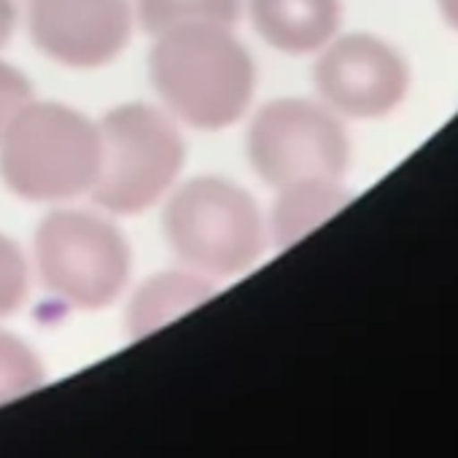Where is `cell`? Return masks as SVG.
<instances>
[{
	"instance_id": "e0dca14e",
	"label": "cell",
	"mask_w": 458,
	"mask_h": 458,
	"mask_svg": "<svg viewBox=\"0 0 458 458\" xmlns=\"http://www.w3.org/2000/svg\"><path fill=\"white\" fill-rule=\"evenodd\" d=\"M437 6H439L442 20L458 33V0H437Z\"/></svg>"
},
{
	"instance_id": "ba28073f",
	"label": "cell",
	"mask_w": 458,
	"mask_h": 458,
	"mask_svg": "<svg viewBox=\"0 0 458 458\" xmlns=\"http://www.w3.org/2000/svg\"><path fill=\"white\" fill-rule=\"evenodd\" d=\"M30 33L65 68H103L132 36V6L130 0H30Z\"/></svg>"
},
{
	"instance_id": "7a4b0ae2",
	"label": "cell",
	"mask_w": 458,
	"mask_h": 458,
	"mask_svg": "<svg viewBox=\"0 0 458 458\" xmlns=\"http://www.w3.org/2000/svg\"><path fill=\"white\" fill-rule=\"evenodd\" d=\"M100 173V127L63 103H30L0 138V178L30 202L92 194Z\"/></svg>"
},
{
	"instance_id": "9c48e42d",
	"label": "cell",
	"mask_w": 458,
	"mask_h": 458,
	"mask_svg": "<svg viewBox=\"0 0 458 458\" xmlns=\"http://www.w3.org/2000/svg\"><path fill=\"white\" fill-rule=\"evenodd\" d=\"M257 33L284 55H316L340 30V0H249Z\"/></svg>"
},
{
	"instance_id": "277c9868",
	"label": "cell",
	"mask_w": 458,
	"mask_h": 458,
	"mask_svg": "<svg viewBox=\"0 0 458 458\" xmlns=\"http://www.w3.org/2000/svg\"><path fill=\"white\" fill-rule=\"evenodd\" d=\"M100 173L92 189L98 205L111 213H143L175 183L186 146L170 114L127 103L100 122Z\"/></svg>"
},
{
	"instance_id": "30bf717a",
	"label": "cell",
	"mask_w": 458,
	"mask_h": 458,
	"mask_svg": "<svg viewBox=\"0 0 458 458\" xmlns=\"http://www.w3.org/2000/svg\"><path fill=\"white\" fill-rule=\"evenodd\" d=\"M348 202L351 191L343 186V181H302L284 186L278 189V199L273 205L267 235L278 249H289Z\"/></svg>"
},
{
	"instance_id": "8992f818",
	"label": "cell",
	"mask_w": 458,
	"mask_h": 458,
	"mask_svg": "<svg viewBox=\"0 0 458 458\" xmlns=\"http://www.w3.org/2000/svg\"><path fill=\"white\" fill-rule=\"evenodd\" d=\"M254 170L276 189L302 181H343L351 140L343 119L316 100L281 98L259 108L249 130Z\"/></svg>"
},
{
	"instance_id": "6da1fadb",
	"label": "cell",
	"mask_w": 458,
	"mask_h": 458,
	"mask_svg": "<svg viewBox=\"0 0 458 458\" xmlns=\"http://www.w3.org/2000/svg\"><path fill=\"white\" fill-rule=\"evenodd\" d=\"M154 38L151 84L170 116L197 130H224L249 111L257 68L233 28L189 25Z\"/></svg>"
},
{
	"instance_id": "3957f363",
	"label": "cell",
	"mask_w": 458,
	"mask_h": 458,
	"mask_svg": "<svg viewBox=\"0 0 458 458\" xmlns=\"http://www.w3.org/2000/svg\"><path fill=\"white\" fill-rule=\"evenodd\" d=\"M165 238L189 270L205 278H229L262 257L267 226L243 186L221 175H199L167 197Z\"/></svg>"
},
{
	"instance_id": "4fadbf2b",
	"label": "cell",
	"mask_w": 458,
	"mask_h": 458,
	"mask_svg": "<svg viewBox=\"0 0 458 458\" xmlns=\"http://www.w3.org/2000/svg\"><path fill=\"white\" fill-rule=\"evenodd\" d=\"M44 380L41 361L14 335L0 332V404L30 394Z\"/></svg>"
},
{
	"instance_id": "52a82bcc",
	"label": "cell",
	"mask_w": 458,
	"mask_h": 458,
	"mask_svg": "<svg viewBox=\"0 0 458 458\" xmlns=\"http://www.w3.org/2000/svg\"><path fill=\"white\" fill-rule=\"evenodd\" d=\"M321 103L337 116L383 119L396 111L410 89L404 57L383 38L369 33L335 36L313 71Z\"/></svg>"
},
{
	"instance_id": "9a60e30c",
	"label": "cell",
	"mask_w": 458,
	"mask_h": 458,
	"mask_svg": "<svg viewBox=\"0 0 458 458\" xmlns=\"http://www.w3.org/2000/svg\"><path fill=\"white\" fill-rule=\"evenodd\" d=\"M33 103L30 79L9 63H0V138L20 119V114Z\"/></svg>"
},
{
	"instance_id": "5b68a950",
	"label": "cell",
	"mask_w": 458,
	"mask_h": 458,
	"mask_svg": "<svg viewBox=\"0 0 458 458\" xmlns=\"http://www.w3.org/2000/svg\"><path fill=\"white\" fill-rule=\"evenodd\" d=\"M130 246L122 229L87 210H55L36 233L41 284L84 310L111 305L130 278Z\"/></svg>"
},
{
	"instance_id": "5bb4252c",
	"label": "cell",
	"mask_w": 458,
	"mask_h": 458,
	"mask_svg": "<svg viewBox=\"0 0 458 458\" xmlns=\"http://www.w3.org/2000/svg\"><path fill=\"white\" fill-rule=\"evenodd\" d=\"M28 259L17 241L0 235V318L12 316L28 297Z\"/></svg>"
},
{
	"instance_id": "7c38bea8",
	"label": "cell",
	"mask_w": 458,
	"mask_h": 458,
	"mask_svg": "<svg viewBox=\"0 0 458 458\" xmlns=\"http://www.w3.org/2000/svg\"><path fill=\"white\" fill-rule=\"evenodd\" d=\"M241 9L243 0H138V20L146 33L162 36L189 25L233 28Z\"/></svg>"
},
{
	"instance_id": "8fae6325",
	"label": "cell",
	"mask_w": 458,
	"mask_h": 458,
	"mask_svg": "<svg viewBox=\"0 0 458 458\" xmlns=\"http://www.w3.org/2000/svg\"><path fill=\"white\" fill-rule=\"evenodd\" d=\"M213 294L210 278L186 270V273H159L148 278L130 302V332L135 337L148 335L167 321L178 318L181 313L191 310L194 305L205 302Z\"/></svg>"
},
{
	"instance_id": "2e32d148",
	"label": "cell",
	"mask_w": 458,
	"mask_h": 458,
	"mask_svg": "<svg viewBox=\"0 0 458 458\" xmlns=\"http://www.w3.org/2000/svg\"><path fill=\"white\" fill-rule=\"evenodd\" d=\"M17 28V6L14 0H0V49H4Z\"/></svg>"
}]
</instances>
